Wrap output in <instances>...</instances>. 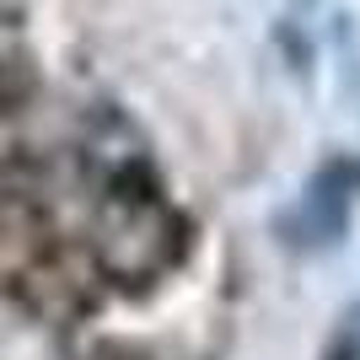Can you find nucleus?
Here are the masks:
<instances>
[{
	"label": "nucleus",
	"mask_w": 360,
	"mask_h": 360,
	"mask_svg": "<svg viewBox=\"0 0 360 360\" xmlns=\"http://www.w3.org/2000/svg\"><path fill=\"white\" fill-rule=\"evenodd\" d=\"M355 355H360V317H345V328L328 345V360H355Z\"/></svg>",
	"instance_id": "obj_1"
}]
</instances>
